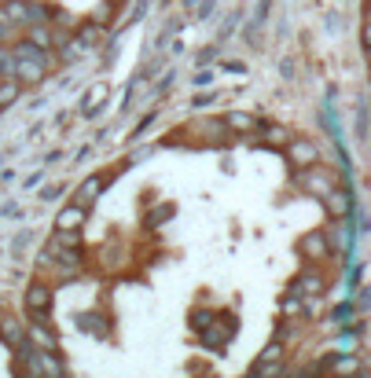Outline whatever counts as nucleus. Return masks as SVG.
I'll use <instances>...</instances> for the list:
<instances>
[{"label": "nucleus", "instance_id": "obj_1", "mask_svg": "<svg viewBox=\"0 0 371 378\" xmlns=\"http://www.w3.org/2000/svg\"><path fill=\"white\" fill-rule=\"evenodd\" d=\"M48 312H52V283L33 279V283L26 286V316L48 323Z\"/></svg>", "mask_w": 371, "mask_h": 378}, {"label": "nucleus", "instance_id": "obj_23", "mask_svg": "<svg viewBox=\"0 0 371 378\" xmlns=\"http://www.w3.org/2000/svg\"><path fill=\"white\" fill-rule=\"evenodd\" d=\"M8 37H11V22L0 19V41H8Z\"/></svg>", "mask_w": 371, "mask_h": 378}, {"label": "nucleus", "instance_id": "obj_16", "mask_svg": "<svg viewBox=\"0 0 371 378\" xmlns=\"http://www.w3.org/2000/svg\"><path fill=\"white\" fill-rule=\"evenodd\" d=\"M213 320H217V312H210V309H195V312H191V331H199V334H202Z\"/></svg>", "mask_w": 371, "mask_h": 378}, {"label": "nucleus", "instance_id": "obj_20", "mask_svg": "<svg viewBox=\"0 0 371 378\" xmlns=\"http://www.w3.org/2000/svg\"><path fill=\"white\" fill-rule=\"evenodd\" d=\"M305 302H302V297H298V290H294L290 297H287V302H283V316H305Z\"/></svg>", "mask_w": 371, "mask_h": 378}, {"label": "nucleus", "instance_id": "obj_19", "mask_svg": "<svg viewBox=\"0 0 371 378\" xmlns=\"http://www.w3.org/2000/svg\"><path fill=\"white\" fill-rule=\"evenodd\" d=\"M265 140H268V143H276V147H287L290 133H287L283 125H268V129H265Z\"/></svg>", "mask_w": 371, "mask_h": 378}, {"label": "nucleus", "instance_id": "obj_28", "mask_svg": "<svg viewBox=\"0 0 371 378\" xmlns=\"http://www.w3.org/2000/svg\"><path fill=\"white\" fill-rule=\"evenodd\" d=\"M0 312H4V302H0Z\"/></svg>", "mask_w": 371, "mask_h": 378}, {"label": "nucleus", "instance_id": "obj_18", "mask_svg": "<svg viewBox=\"0 0 371 378\" xmlns=\"http://www.w3.org/2000/svg\"><path fill=\"white\" fill-rule=\"evenodd\" d=\"M276 360H283V342H272V345H265V349H261V356L254 360V363H276Z\"/></svg>", "mask_w": 371, "mask_h": 378}, {"label": "nucleus", "instance_id": "obj_3", "mask_svg": "<svg viewBox=\"0 0 371 378\" xmlns=\"http://www.w3.org/2000/svg\"><path fill=\"white\" fill-rule=\"evenodd\" d=\"M26 368L30 375H44V378H63L67 368H63V360L56 353H48V349H37V353L26 356Z\"/></svg>", "mask_w": 371, "mask_h": 378}, {"label": "nucleus", "instance_id": "obj_5", "mask_svg": "<svg viewBox=\"0 0 371 378\" xmlns=\"http://www.w3.org/2000/svg\"><path fill=\"white\" fill-rule=\"evenodd\" d=\"M298 184H302L305 191H313L316 199H324V195H327L331 188H335V184H331V176H327L320 165H309L305 173H298Z\"/></svg>", "mask_w": 371, "mask_h": 378}, {"label": "nucleus", "instance_id": "obj_10", "mask_svg": "<svg viewBox=\"0 0 371 378\" xmlns=\"http://www.w3.org/2000/svg\"><path fill=\"white\" fill-rule=\"evenodd\" d=\"M302 250H305V257H309V261H324L331 254L327 236H324V231H309V236L302 239Z\"/></svg>", "mask_w": 371, "mask_h": 378}, {"label": "nucleus", "instance_id": "obj_7", "mask_svg": "<svg viewBox=\"0 0 371 378\" xmlns=\"http://www.w3.org/2000/svg\"><path fill=\"white\" fill-rule=\"evenodd\" d=\"M104 188H107V180L88 176V180H81V188L74 191V199H70V202H78V206H85V210H88V206H92V202L99 199V195H104Z\"/></svg>", "mask_w": 371, "mask_h": 378}, {"label": "nucleus", "instance_id": "obj_25", "mask_svg": "<svg viewBox=\"0 0 371 378\" xmlns=\"http://www.w3.org/2000/svg\"><path fill=\"white\" fill-rule=\"evenodd\" d=\"M364 44H371V19L364 22Z\"/></svg>", "mask_w": 371, "mask_h": 378}, {"label": "nucleus", "instance_id": "obj_21", "mask_svg": "<svg viewBox=\"0 0 371 378\" xmlns=\"http://www.w3.org/2000/svg\"><path fill=\"white\" fill-rule=\"evenodd\" d=\"M11 63H15V51L0 48V70H4V74H11Z\"/></svg>", "mask_w": 371, "mask_h": 378}, {"label": "nucleus", "instance_id": "obj_12", "mask_svg": "<svg viewBox=\"0 0 371 378\" xmlns=\"http://www.w3.org/2000/svg\"><path fill=\"white\" fill-rule=\"evenodd\" d=\"M224 125L232 129V133H254V129H258V118H254V114H242V110H232L224 118Z\"/></svg>", "mask_w": 371, "mask_h": 378}, {"label": "nucleus", "instance_id": "obj_6", "mask_svg": "<svg viewBox=\"0 0 371 378\" xmlns=\"http://www.w3.org/2000/svg\"><path fill=\"white\" fill-rule=\"evenodd\" d=\"M88 220V210L78 202H70V206H63L59 217H56V231H81V224Z\"/></svg>", "mask_w": 371, "mask_h": 378}, {"label": "nucleus", "instance_id": "obj_4", "mask_svg": "<svg viewBox=\"0 0 371 378\" xmlns=\"http://www.w3.org/2000/svg\"><path fill=\"white\" fill-rule=\"evenodd\" d=\"M11 74L19 77V81H26V85H37V81H44V74H48V56H33V59H19L11 63Z\"/></svg>", "mask_w": 371, "mask_h": 378}, {"label": "nucleus", "instance_id": "obj_8", "mask_svg": "<svg viewBox=\"0 0 371 378\" xmlns=\"http://www.w3.org/2000/svg\"><path fill=\"white\" fill-rule=\"evenodd\" d=\"M26 334H30L33 349H48V353H56V342H59V338H56L52 331H48V323H41V320H30Z\"/></svg>", "mask_w": 371, "mask_h": 378}, {"label": "nucleus", "instance_id": "obj_9", "mask_svg": "<svg viewBox=\"0 0 371 378\" xmlns=\"http://www.w3.org/2000/svg\"><path fill=\"white\" fill-rule=\"evenodd\" d=\"M107 96H110V85H107V81H96V85L85 92V99H81V110L88 114V118H92V114H96V110L107 103Z\"/></svg>", "mask_w": 371, "mask_h": 378}, {"label": "nucleus", "instance_id": "obj_2", "mask_svg": "<svg viewBox=\"0 0 371 378\" xmlns=\"http://www.w3.org/2000/svg\"><path fill=\"white\" fill-rule=\"evenodd\" d=\"M316 158H320V151H316L313 140H305V136H290L287 140V162L294 169H309V165H316Z\"/></svg>", "mask_w": 371, "mask_h": 378}, {"label": "nucleus", "instance_id": "obj_17", "mask_svg": "<svg viewBox=\"0 0 371 378\" xmlns=\"http://www.w3.org/2000/svg\"><path fill=\"white\" fill-rule=\"evenodd\" d=\"M331 368H335L338 375H356V371H361V360H356V356H335Z\"/></svg>", "mask_w": 371, "mask_h": 378}, {"label": "nucleus", "instance_id": "obj_29", "mask_svg": "<svg viewBox=\"0 0 371 378\" xmlns=\"http://www.w3.org/2000/svg\"><path fill=\"white\" fill-rule=\"evenodd\" d=\"M0 110H4V107H0Z\"/></svg>", "mask_w": 371, "mask_h": 378}, {"label": "nucleus", "instance_id": "obj_13", "mask_svg": "<svg viewBox=\"0 0 371 378\" xmlns=\"http://www.w3.org/2000/svg\"><path fill=\"white\" fill-rule=\"evenodd\" d=\"M19 92H22V81L15 74H8L4 81H0V107H11V103L19 99Z\"/></svg>", "mask_w": 371, "mask_h": 378}, {"label": "nucleus", "instance_id": "obj_24", "mask_svg": "<svg viewBox=\"0 0 371 378\" xmlns=\"http://www.w3.org/2000/svg\"><path fill=\"white\" fill-rule=\"evenodd\" d=\"M213 81V70H202L199 77H195V85H210Z\"/></svg>", "mask_w": 371, "mask_h": 378}, {"label": "nucleus", "instance_id": "obj_22", "mask_svg": "<svg viewBox=\"0 0 371 378\" xmlns=\"http://www.w3.org/2000/svg\"><path fill=\"white\" fill-rule=\"evenodd\" d=\"M331 320H335V323H345V320H349V305H338L335 312H331Z\"/></svg>", "mask_w": 371, "mask_h": 378}, {"label": "nucleus", "instance_id": "obj_26", "mask_svg": "<svg viewBox=\"0 0 371 378\" xmlns=\"http://www.w3.org/2000/svg\"><path fill=\"white\" fill-rule=\"evenodd\" d=\"M107 4H110V8H114V4H122V0H107Z\"/></svg>", "mask_w": 371, "mask_h": 378}, {"label": "nucleus", "instance_id": "obj_27", "mask_svg": "<svg viewBox=\"0 0 371 378\" xmlns=\"http://www.w3.org/2000/svg\"><path fill=\"white\" fill-rule=\"evenodd\" d=\"M368 59H371V44H368Z\"/></svg>", "mask_w": 371, "mask_h": 378}, {"label": "nucleus", "instance_id": "obj_11", "mask_svg": "<svg viewBox=\"0 0 371 378\" xmlns=\"http://www.w3.org/2000/svg\"><path fill=\"white\" fill-rule=\"evenodd\" d=\"M294 290H298L302 297H320L324 294V276H320V272H305V276L294 283Z\"/></svg>", "mask_w": 371, "mask_h": 378}, {"label": "nucleus", "instance_id": "obj_15", "mask_svg": "<svg viewBox=\"0 0 371 378\" xmlns=\"http://www.w3.org/2000/svg\"><path fill=\"white\" fill-rule=\"evenodd\" d=\"M0 338H4L8 345H19L22 338H26V327H22L19 320H8V316H4V320H0Z\"/></svg>", "mask_w": 371, "mask_h": 378}, {"label": "nucleus", "instance_id": "obj_14", "mask_svg": "<svg viewBox=\"0 0 371 378\" xmlns=\"http://www.w3.org/2000/svg\"><path fill=\"white\" fill-rule=\"evenodd\" d=\"M324 206H327V213H335V217H345V213H349V199H345V191H338V188H331V191L324 195Z\"/></svg>", "mask_w": 371, "mask_h": 378}]
</instances>
